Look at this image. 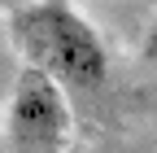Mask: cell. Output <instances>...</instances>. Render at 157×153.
<instances>
[{"mask_svg": "<svg viewBox=\"0 0 157 153\" xmlns=\"http://www.w3.org/2000/svg\"><path fill=\"white\" fill-rule=\"evenodd\" d=\"M140 53H144V61H153V66H157V18H153V26L144 31V44H140Z\"/></svg>", "mask_w": 157, "mask_h": 153, "instance_id": "277c9868", "label": "cell"}, {"mask_svg": "<svg viewBox=\"0 0 157 153\" xmlns=\"http://www.w3.org/2000/svg\"><path fill=\"white\" fill-rule=\"evenodd\" d=\"M17 79V66H13V31L0 26V88Z\"/></svg>", "mask_w": 157, "mask_h": 153, "instance_id": "3957f363", "label": "cell"}, {"mask_svg": "<svg viewBox=\"0 0 157 153\" xmlns=\"http://www.w3.org/2000/svg\"><path fill=\"white\" fill-rule=\"evenodd\" d=\"M13 44L26 53V61L48 70L61 88L92 92L109 79V48L83 13H74L66 0H39L17 9Z\"/></svg>", "mask_w": 157, "mask_h": 153, "instance_id": "6da1fadb", "label": "cell"}, {"mask_svg": "<svg viewBox=\"0 0 157 153\" xmlns=\"http://www.w3.org/2000/svg\"><path fill=\"white\" fill-rule=\"evenodd\" d=\"M5 127H9V153H61L74 127L66 88L48 70L22 61L17 79L9 83Z\"/></svg>", "mask_w": 157, "mask_h": 153, "instance_id": "7a4b0ae2", "label": "cell"}, {"mask_svg": "<svg viewBox=\"0 0 157 153\" xmlns=\"http://www.w3.org/2000/svg\"><path fill=\"white\" fill-rule=\"evenodd\" d=\"M0 153H9V127L0 123Z\"/></svg>", "mask_w": 157, "mask_h": 153, "instance_id": "5b68a950", "label": "cell"}]
</instances>
